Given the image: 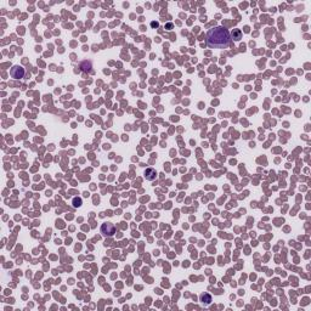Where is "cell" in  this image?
<instances>
[{
  "mask_svg": "<svg viewBox=\"0 0 311 311\" xmlns=\"http://www.w3.org/2000/svg\"><path fill=\"white\" fill-rule=\"evenodd\" d=\"M201 303L203 304V305H209L210 303H212V296L208 294V293H204V294H202L201 295Z\"/></svg>",
  "mask_w": 311,
  "mask_h": 311,
  "instance_id": "5",
  "label": "cell"
},
{
  "mask_svg": "<svg viewBox=\"0 0 311 311\" xmlns=\"http://www.w3.org/2000/svg\"><path fill=\"white\" fill-rule=\"evenodd\" d=\"M114 232H115V227H114L113 224H111V223L102 224V226H101V233H102V236L111 237V236L114 235Z\"/></svg>",
  "mask_w": 311,
  "mask_h": 311,
  "instance_id": "2",
  "label": "cell"
},
{
  "mask_svg": "<svg viewBox=\"0 0 311 311\" xmlns=\"http://www.w3.org/2000/svg\"><path fill=\"white\" fill-rule=\"evenodd\" d=\"M165 28H168V29H172V28H173V24H172V23H168Z\"/></svg>",
  "mask_w": 311,
  "mask_h": 311,
  "instance_id": "9",
  "label": "cell"
},
{
  "mask_svg": "<svg viewBox=\"0 0 311 311\" xmlns=\"http://www.w3.org/2000/svg\"><path fill=\"white\" fill-rule=\"evenodd\" d=\"M151 26H152L153 28H157V27H158L159 24H158V22H152V23H151Z\"/></svg>",
  "mask_w": 311,
  "mask_h": 311,
  "instance_id": "8",
  "label": "cell"
},
{
  "mask_svg": "<svg viewBox=\"0 0 311 311\" xmlns=\"http://www.w3.org/2000/svg\"><path fill=\"white\" fill-rule=\"evenodd\" d=\"M231 34L229 29L223 26H216L208 31L207 33V44L209 47L215 49H225L230 45Z\"/></svg>",
  "mask_w": 311,
  "mask_h": 311,
  "instance_id": "1",
  "label": "cell"
},
{
  "mask_svg": "<svg viewBox=\"0 0 311 311\" xmlns=\"http://www.w3.org/2000/svg\"><path fill=\"white\" fill-rule=\"evenodd\" d=\"M232 37H233V39H235L236 42H239V40H241V38H242V32H241L239 29H233V32H232Z\"/></svg>",
  "mask_w": 311,
  "mask_h": 311,
  "instance_id": "6",
  "label": "cell"
},
{
  "mask_svg": "<svg viewBox=\"0 0 311 311\" xmlns=\"http://www.w3.org/2000/svg\"><path fill=\"white\" fill-rule=\"evenodd\" d=\"M24 73H26V71H24V68L23 67H21V66H14L11 68V71H10V75H11V78H14V79H22V78L24 77Z\"/></svg>",
  "mask_w": 311,
  "mask_h": 311,
  "instance_id": "3",
  "label": "cell"
},
{
  "mask_svg": "<svg viewBox=\"0 0 311 311\" xmlns=\"http://www.w3.org/2000/svg\"><path fill=\"white\" fill-rule=\"evenodd\" d=\"M73 207L74 208H79V207L82 205V198H78V197H75V198H73Z\"/></svg>",
  "mask_w": 311,
  "mask_h": 311,
  "instance_id": "7",
  "label": "cell"
},
{
  "mask_svg": "<svg viewBox=\"0 0 311 311\" xmlns=\"http://www.w3.org/2000/svg\"><path fill=\"white\" fill-rule=\"evenodd\" d=\"M145 177L150 181L152 180H156V177H157V172H156L154 169H152V168H148V169L145 170Z\"/></svg>",
  "mask_w": 311,
  "mask_h": 311,
  "instance_id": "4",
  "label": "cell"
}]
</instances>
